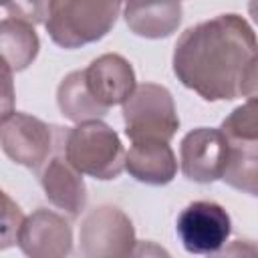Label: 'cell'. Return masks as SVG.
<instances>
[{
	"mask_svg": "<svg viewBox=\"0 0 258 258\" xmlns=\"http://www.w3.org/2000/svg\"><path fill=\"white\" fill-rule=\"evenodd\" d=\"M256 34L234 12L185 28L171 54L177 81L204 101L256 97Z\"/></svg>",
	"mask_w": 258,
	"mask_h": 258,
	"instance_id": "6da1fadb",
	"label": "cell"
},
{
	"mask_svg": "<svg viewBox=\"0 0 258 258\" xmlns=\"http://www.w3.org/2000/svg\"><path fill=\"white\" fill-rule=\"evenodd\" d=\"M123 0H50L44 28L54 44L75 50L105 38L121 14Z\"/></svg>",
	"mask_w": 258,
	"mask_h": 258,
	"instance_id": "7a4b0ae2",
	"label": "cell"
},
{
	"mask_svg": "<svg viewBox=\"0 0 258 258\" xmlns=\"http://www.w3.org/2000/svg\"><path fill=\"white\" fill-rule=\"evenodd\" d=\"M62 153L77 171L99 181L117 179L125 169V147L117 131L101 119L64 129Z\"/></svg>",
	"mask_w": 258,
	"mask_h": 258,
	"instance_id": "3957f363",
	"label": "cell"
},
{
	"mask_svg": "<svg viewBox=\"0 0 258 258\" xmlns=\"http://www.w3.org/2000/svg\"><path fill=\"white\" fill-rule=\"evenodd\" d=\"M226 139L222 181L248 196H258V121L256 97L236 107L220 125Z\"/></svg>",
	"mask_w": 258,
	"mask_h": 258,
	"instance_id": "277c9868",
	"label": "cell"
},
{
	"mask_svg": "<svg viewBox=\"0 0 258 258\" xmlns=\"http://www.w3.org/2000/svg\"><path fill=\"white\" fill-rule=\"evenodd\" d=\"M123 123L125 135L133 141H171L179 129V117L175 111L169 89L157 83L135 85L133 93L125 99Z\"/></svg>",
	"mask_w": 258,
	"mask_h": 258,
	"instance_id": "5b68a950",
	"label": "cell"
},
{
	"mask_svg": "<svg viewBox=\"0 0 258 258\" xmlns=\"http://www.w3.org/2000/svg\"><path fill=\"white\" fill-rule=\"evenodd\" d=\"M62 135V127L48 125L46 121L20 111H14L0 123V147L6 157L34 173L60 145Z\"/></svg>",
	"mask_w": 258,
	"mask_h": 258,
	"instance_id": "8992f818",
	"label": "cell"
},
{
	"mask_svg": "<svg viewBox=\"0 0 258 258\" xmlns=\"http://www.w3.org/2000/svg\"><path fill=\"white\" fill-rule=\"evenodd\" d=\"M135 246L133 222L117 206H95L83 216L79 226V254L83 258L131 256Z\"/></svg>",
	"mask_w": 258,
	"mask_h": 258,
	"instance_id": "52a82bcc",
	"label": "cell"
},
{
	"mask_svg": "<svg viewBox=\"0 0 258 258\" xmlns=\"http://www.w3.org/2000/svg\"><path fill=\"white\" fill-rule=\"evenodd\" d=\"M175 232L185 252L218 254L232 234V220L220 204L198 200L179 212Z\"/></svg>",
	"mask_w": 258,
	"mask_h": 258,
	"instance_id": "ba28073f",
	"label": "cell"
},
{
	"mask_svg": "<svg viewBox=\"0 0 258 258\" xmlns=\"http://www.w3.org/2000/svg\"><path fill=\"white\" fill-rule=\"evenodd\" d=\"M16 244L30 258H67L73 254V228L64 216L38 208L24 216Z\"/></svg>",
	"mask_w": 258,
	"mask_h": 258,
	"instance_id": "9c48e42d",
	"label": "cell"
},
{
	"mask_svg": "<svg viewBox=\"0 0 258 258\" xmlns=\"http://www.w3.org/2000/svg\"><path fill=\"white\" fill-rule=\"evenodd\" d=\"M226 161V139L220 129L198 127L183 135L179 143V169L185 179L214 183L222 177Z\"/></svg>",
	"mask_w": 258,
	"mask_h": 258,
	"instance_id": "30bf717a",
	"label": "cell"
},
{
	"mask_svg": "<svg viewBox=\"0 0 258 258\" xmlns=\"http://www.w3.org/2000/svg\"><path fill=\"white\" fill-rule=\"evenodd\" d=\"M64 137V135H62ZM42 191L56 210L64 212L69 218H79L87 210V185L83 173L77 171L62 153V141L46 163L36 171Z\"/></svg>",
	"mask_w": 258,
	"mask_h": 258,
	"instance_id": "8fae6325",
	"label": "cell"
},
{
	"mask_svg": "<svg viewBox=\"0 0 258 258\" xmlns=\"http://www.w3.org/2000/svg\"><path fill=\"white\" fill-rule=\"evenodd\" d=\"M83 79L91 97L105 109L123 105L137 85L131 62L117 52H105L93 58L83 69Z\"/></svg>",
	"mask_w": 258,
	"mask_h": 258,
	"instance_id": "7c38bea8",
	"label": "cell"
},
{
	"mask_svg": "<svg viewBox=\"0 0 258 258\" xmlns=\"http://www.w3.org/2000/svg\"><path fill=\"white\" fill-rule=\"evenodd\" d=\"M183 18L181 0H125L123 20L141 38L159 40L171 36Z\"/></svg>",
	"mask_w": 258,
	"mask_h": 258,
	"instance_id": "4fadbf2b",
	"label": "cell"
},
{
	"mask_svg": "<svg viewBox=\"0 0 258 258\" xmlns=\"http://www.w3.org/2000/svg\"><path fill=\"white\" fill-rule=\"evenodd\" d=\"M125 171L147 185H167L177 175V159L167 141H133L125 151Z\"/></svg>",
	"mask_w": 258,
	"mask_h": 258,
	"instance_id": "5bb4252c",
	"label": "cell"
},
{
	"mask_svg": "<svg viewBox=\"0 0 258 258\" xmlns=\"http://www.w3.org/2000/svg\"><path fill=\"white\" fill-rule=\"evenodd\" d=\"M40 50V38L32 24L18 18L0 20V56L14 73L28 69Z\"/></svg>",
	"mask_w": 258,
	"mask_h": 258,
	"instance_id": "9a60e30c",
	"label": "cell"
},
{
	"mask_svg": "<svg viewBox=\"0 0 258 258\" xmlns=\"http://www.w3.org/2000/svg\"><path fill=\"white\" fill-rule=\"evenodd\" d=\"M56 105L64 119L73 123H83L91 119H103L109 109L99 105L87 91L83 71H73L56 87Z\"/></svg>",
	"mask_w": 258,
	"mask_h": 258,
	"instance_id": "2e32d148",
	"label": "cell"
},
{
	"mask_svg": "<svg viewBox=\"0 0 258 258\" xmlns=\"http://www.w3.org/2000/svg\"><path fill=\"white\" fill-rule=\"evenodd\" d=\"M22 220L24 214L20 206L0 187V250L12 248L16 244Z\"/></svg>",
	"mask_w": 258,
	"mask_h": 258,
	"instance_id": "e0dca14e",
	"label": "cell"
},
{
	"mask_svg": "<svg viewBox=\"0 0 258 258\" xmlns=\"http://www.w3.org/2000/svg\"><path fill=\"white\" fill-rule=\"evenodd\" d=\"M50 0H6L4 8L10 18L24 20L32 26L44 24Z\"/></svg>",
	"mask_w": 258,
	"mask_h": 258,
	"instance_id": "ac0fdd59",
	"label": "cell"
},
{
	"mask_svg": "<svg viewBox=\"0 0 258 258\" xmlns=\"http://www.w3.org/2000/svg\"><path fill=\"white\" fill-rule=\"evenodd\" d=\"M16 111V91H14V71L0 56V123Z\"/></svg>",
	"mask_w": 258,
	"mask_h": 258,
	"instance_id": "d6986e66",
	"label": "cell"
},
{
	"mask_svg": "<svg viewBox=\"0 0 258 258\" xmlns=\"http://www.w3.org/2000/svg\"><path fill=\"white\" fill-rule=\"evenodd\" d=\"M6 4V0H0V6H4Z\"/></svg>",
	"mask_w": 258,
	"mask_h": 258,
	"instance_id": "ffe728a7",
	"label": "cell"
}]
</instances>
